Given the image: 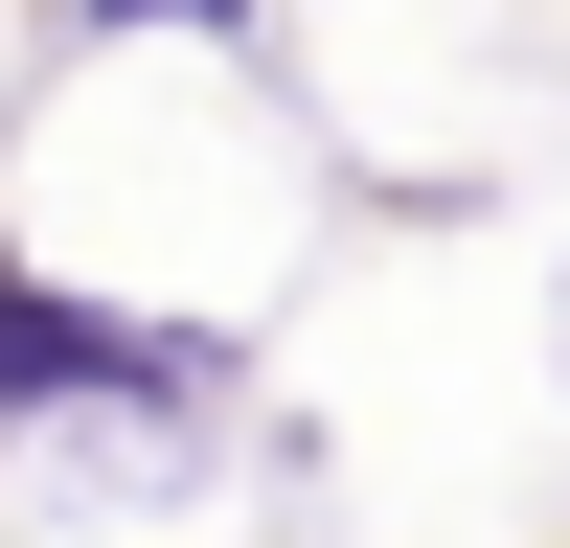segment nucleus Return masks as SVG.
<instances>
[{"label": "nucleus", "mask_w": 570, "mask_h": 548, "mask_svg": "<svg viewBox=\"0 0 570 548\" xmlns=\"http://www.w3.org/2000/svg\"><path fill=\"white\" fill-rule=\"evenodd\" d=\"M274 343L228 297H115V274H69L46 228H0V480H206L228 434H252Z\"/></svg>", "instance_id": "obj_1"}, {"label": "nucleus", "mask_w": 570, "mask_h": 548, "mask_svg": "<svg viewBox=\"0 0 570 548\" xmlns=\"http://www.w3.org/2000/svg\"><path fill=\"white\" fill-rule=\"evenodd\" d=\"M115 46H206V69H274V0H46V69H115Z\"/></svg>", "instance_id": "obj_2"}]
</instances>
